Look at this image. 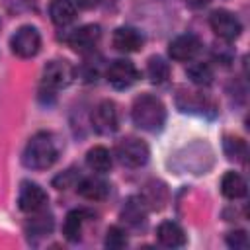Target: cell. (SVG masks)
<instances>
[{"instance_id": "cell-1", "label": "cell", "mask_w": 250, "mask_h": 250, "mask_svg": "<svg viewBox=\"0 0 250 250\" xmlns=\"http://www.w3.org/2000/svg\"><path fill=\"white\" fill-rule=\"evenodd\" d=\"M57 156H59V150L53 135L47 131H39L27 141L21 160L31 170H47L49 166L55 164Z\"/></svg>"}, {"instance_id": "cell-2", "label": "cell", "mask_w": 250, "mask_h": 250, "mask_svg": "<svg viewBox=\"0 0 250 250\" xmlns=\"http://www.w3.org/2000/svg\"><path fill=\"white\" fill-rule=\"evenodd\" d=\"M131 117L139 129L154 133V131L162 129V125L166 121V109H164V104L156 96L143 94L133 102Z\"/></svg>"}, {"instance_id": "cell-3", "label": "cell", "mask_w": 250, "mask_h": 250, "mask_svg": "<svg viewBox=\"0 0 250 250\" xmlns=\"http://www.w3.org/2000/svg\"><path fill=\"white\" fill-rule=\"evenodd\" d=\"M12 53L21 59H31L41 49V35L33 25H21L10 39Z\"/></svg>"}, {"instance_id": "cell-4", "label": "cell", "mask_w": 250, "mask_h": 250, "mask_svg": "<svg viewBox=\"0 0 250 250\" xmlns=\"http://www.w3.org/2000/svg\"><path fill=\"white\" fill-rule=\"evenodd\" d=\"M115 152H117L119 162L127 168H141L148 160V146L141 139H135V137H127L119 141Z\"/></svg>"}, {"instance_id": "cell-5", "label": "cell", "mask_w": 250, "mask_h": 250, "mask_svg": "<svg viewBox=\"0 0 250 250\" xmlns=\"http://www.w3.org/2000/svg\"><path fill=\"white\" fill-rule=\"evenodd\" d=\"M90 121H92V127L96 133L100 135H111L117 131L119 127V117H117V107L111 100H104L100 102L92 115H90Z\"/></svg>"}, {"instance_id": "cell-6", "label": "cell", "mask_w": 250, "mask_h": 250, "mask_svg": "<svg viewBox=\"0 0 250 250\" xmlns=\"http://www.w3.org/2000/svg\"><path fill=\"white\" fill-rule=\"evenodd\" d=\"M105 78L115 90H125V88H131L139 80V70L131 61L117 59L109 64Z\"/></svg>"}, {"instance_id": "cell-7", "label": "cell", "mask_w": 250, "mask_h": 250, "mask_svg": "<svg viewBox=\"0 0 250 250\" xmlns=\"http://www.w3.org/2000/svg\"><path fill=\"white\" fill-rule=\"evenodd\" d=\"M209 25L211 29L215 31L217 37L225 39V41H232L240 35L242 31V25L238 21V18L227 10H215L211 16H209Z\"/></svg>"}, {"instance_id": "cell-8", "label": "cell", "mask_w": 250, "mask_h": 250, "mask_svg": "<svg viewBox=\"0 0 250 250\" xmlns=\"http://www.w3.org/2000/svg\"><path fill=\"white\" fill-rule=\"evenodd\" d=\"M47 201H49V197L39 184H33V182L21 184V189L18 195V207L23 213H39V211H43Z\"/></svg>"}, {"instance_id": "cell-9", "label": "cell", "mask_w": 250, "mask_h": 250, "mask_svg": "<svg viewBox=\"0 0 250 250\" xmlns=\"http://www.w3.org/2000/svg\"><path fill=\"white\" fill-rule=\"evenodd\" d=\"M72 80V68L62 61H51L43 70V88L55 92L68 86Z\"/></svg>"}, {"instance_id": "cell-10", "label": "cell", "mask_w": 250, "mask_h": 250, "mask_svg": "<svg viewBox=\"0 0 250 250\" xmlns=\"http://www.w3.org/2000/svg\"><path fill=\"white\" fill-rule=\"evenodd\" d=\"M102 37V29L100 25H94V23H88V25H82L78 29H74L70 35H68V45L78 51V53H86V51H92L98 41Z\"/></svg>"}, {"instance_id": "cell-11", "label": "cell", "mask_w": 250, "mask_h": 250, "mask_svg": "<svg viewBox=\"0 0 250 250\" xmlns=\"http://www.w3.org/2000/svg\"><path fill=\"white\" fill-rule=\"evenodd\" d=\"M201 51V41L193 35V33H186V35H178L170 47H168V53L174 61H180V62H186V61H191L197 53Z\"/></svg>"}, {"instance_id": "cell-12", "label": "cell", "mask_w": 250, "mask_h": 250, "mask_svg": "<svg viewBox=\"0 0 250 250\" xmlns=\"http://www.w3.org/2000/svg\"><path fill=\"white\" fill-rule=\"evenodd\" d=\"M113 47L121 53H135L143 47V35L135 27H117L113 33Z\"/></svg>"}, {"instance_id": "cell-13", "label": "cell", "mask_w": 250, "mask_h": 250, "mask_svg": "<svg viewBox=\"0 0 250 250\" xmlns=\"http://www.w3.org/2000/svg\"><path fill=\"white\" fill-rule=\"evenodd\" d=\"M156 238L166 248H178L186 244V232L184 229L174 221H164L156 229Z\"/></svg>"}, {"instance_id": "cell-14", "label": "cell", "mask_w": 250, "mask_h": 250, "mask_svg": "<svg viewBox=\"0 0 250 250\" xmlns=\"http://www.w3.org/2000/svg\"><path fill=\"white\" fill-rule=\"evenodd\" d=\"M78 193L84 197V199H90V201H102L107 197L109 193V186L107 182H104L102 178H84L80 184H78Z\"/></svg>"}, {"instance_id": "cell-15", "label": "cell", "mask_w": 250, "mask_h": 250, "mask_svg": "<svg viewBox=\"0 0 250 250\" xmlns=\"http://www.w3.org/2000/svg\"><path fill=\"white\" fill-rule=\"evenodd\" d=\"M88 217H90V211H84V209L70 211L64 217V223H62V234H64V238L70 240V242H78L80 240V234H82L84 221Z\"/></svg>"}, {"instance_id": "cell-16", "label": "cell", "mask_w": 250, "mask_h": 250, "mask_svg": "<svg viewBox=\"0 0 250 250\" xmlns=\"http://www.w3.org/2000/svg\"><path fill=\"white\" fill-rule=\"evenodd\" d=\"M121 217H123V221H127L133 227L141 225L146 217V201L143 197H137V195L129 197L121 209Z\"/></svg>"}, {"instance_id": "cell-17", "label": "cell", "mask_w": 250, "mask_h": 250, "mask_svg": "<svg viewBox=\"0 0 250 250\" xmlns=\"http://www.w3.org/2000/svg\"><path fill=\"white\" fill-rule=\"evenodd\" d=\"M49 16L55 25H68L76 20V6L70 0H55L49 8Z\"/></svg>"}, {"instance_id": "cell-18", "label": "cell", "mask_w": 250, "mask_h": 250, "mask_svg": "<svg viewBox=\"0 0 250 250\" xmlns=\"http://www.w3.org/2000/svg\"><path fill=\"white\" fill-rule=\"evenodd\" d=\"M221 191L229 199H240L246 195V182L236 172H227L221 180Z\"/></svg>"}, {"instance_id": "cell-19", "label": "cell", "mask_w": 250, "mask_h": 250, "mask_svg": "<svg viewBox=\"0 0 250 250\" xmlns=\"http://www.w3.org/2000/svg\"><path fill=\"white\" fill-rule=\"evenodd\" d=\"M86 164L94 172L104 174V172H107L111 168V154H109V150L105 146H94L86 154Z\"/></svg>"}, {"instance_id": "cell-20", "label": "cell", "mask_w": 250, "mask_h": 250, "mask_svg": "<svg viewBox=\"0 0 250 250\" xmlns=\"http://www.w3.org/2000/svg\"><path fill=\"white\" fill-rule=\"evenodd\" d=\"M180 100H186L178 104V107L182 111H193V109H199V113H205V109H213V104L203 96V94H195V92H184L178 96Z\"/></svg>"}, {"instance_id": "cell-21", "label": "cell", "mask_w": 250, "mask_h": 250, "mask_svg": "<svg viewBox=\"0 0 250 250\" xmlns=\"http://www.w3.org/2000/svg\"><path fill=\"white\" fill-rule=\"evenodd\" d=\"M223 150L227 154L229 160H234V162H246V156H248V146L242 139L238 137H225L223 141Z\"/></svg>"}, {"instance_id": "cell-22", "label": "cell", "mask_w": 250, "mask_h": 250, "mask_svg": "<svg viewBox=\"0 0 250 250\" xmlns=\"http://www.w3.org/2000/svg\"><path fill=\"white\" fill-rule=\"evenodd\" d=\"M146 74H148V78H150L152 84H162L170 76V66H168V62L164 59L150 57V61L146 64Z\"/></svg>"}, {"instance_id": "cell-23", "label": "cell", "mask_w": 250, "mask_h": 250, "mask_svg": "<svg viewBox=\"0 0 250 250\" xmlns=\"http://www.w3.org/2000/svg\"><path fill=\"white\" fill-rule=\"evenodd\" d=\"M188 76L197 86H209L213 82V70L207 62H193L188 66Z\"/></svg>"}, {"instance_id": "cell-24", "label": "cell", "mask_w": 250, "mask_h": 250, "mask_svg": "<svg viewBox=\"0 0 250 250\" xmlns=\"http://www.w3.org/2000/svg\"><path fill=\"white\" fill-rule=\"evenodd\" d=\"M127 244V236L119 227H109L105 232V246L111 250H119Z\"/></svg>"}, {"instance_id": "cell-25", "label": "cell", "mask_w": 250, "mask_h": 250, "mask_svg": "<svg viewBox=\"0 0 250 250\" xmlns=\"http://www.w3.org/2000/svg\"><path fill=\"white\" fill-rule=\"evenodd\" d=\"M227 244L230 248H236V250H246L248 248V234L244 230H232L227 234Z\"/></svg>"}, {"instance_id": "cell-26", "label": "cell", "mask_w": 250, "mask_h": 250, "mask_svg": "<svg viewBox=\"0 0 250 250\" xmlns=\"http://www.w3.org/2000/svg\"><path fill=\"white\" fill-rule=\"evenodd\" d=\"M76 2H78V6H80V8L90 10V8H94V6H96L100 0H76Z\"/></svg>"}]
</instances>
